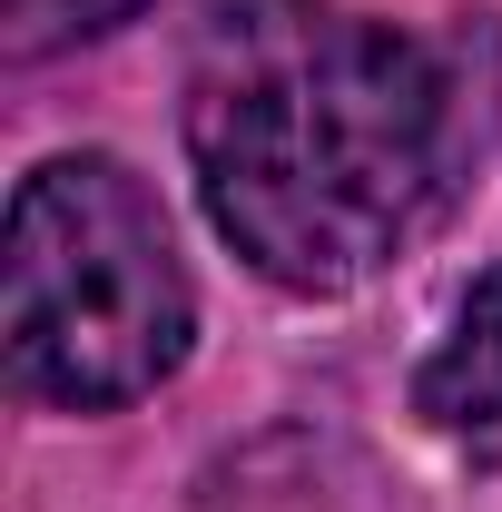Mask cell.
<instances>
[{
	"label": "cell",
	"mask_w": 502,
	"mask_h": 512,
	"mask_svg": "<svg viewBox=\"0 0 502 512\" xmlns=\"http://www.w3.org/2000/svg\"><path fill=\"white\" fill-rule=\"evenodd\" d=\"M207 227L286 296H345L453 188L463 79L434 40L335 0H227L188 60Z\"/></svg>",
	"instance_id": "obj_1"
},
{
	"label": "cell",
	"mask_w": 502,
	"mask_h": 512,
	"mask_svg": "<svg viewBox=\"0 0 502 512\" xmlns=\"http://www.w3.org/2000/svg\"><path fill=\"white\" fill-rule=\"evenodd\" d=\"M10 375L40 404L109 414L188 365L197 286L128 158H40L10 197Z\"/></svg>",
	"instance_id": "obj_2"
},
{
	"label": "cell",
	"mask_w": 502,
	"mask_h": 512,
	"mask_svg": "<svg viewBox=\"0 0 502 512\" xmlns=\"http://www.w3.org/2000/svg\"><path fill=\"white\" fill-rule=\"evenodd\" d=\"M414 414L434 434H493L502 424V266L473 276V296L453 306V335L414 375Z\"/></svg>",
	"instance_id": "obj_3"
},
{
	"label": "cell",
	"mask_w": 502,
	"mask_h": 512,
	"mask_svg": "<svg viewBox=\"0 0 502 512\" xmlns=\"http://www.w3.org/2000/svg\"><path fill=\"white\" fill-rule=\"evenodd\" d=\"M148 0H0V40H10V60H50V50H69V40H99V30H119V20H138Z\"/></svg>",
	"instance_id": "obj_4"
}]
</instances>
